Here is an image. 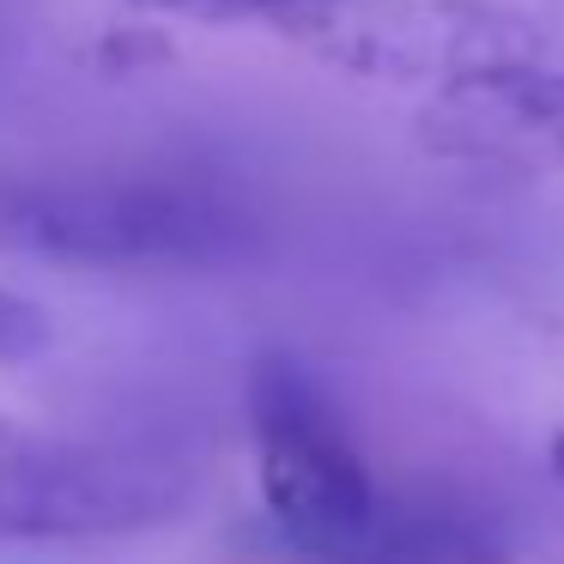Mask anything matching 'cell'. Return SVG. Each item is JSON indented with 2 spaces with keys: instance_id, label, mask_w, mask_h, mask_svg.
Here are the masks:
<instances>
[{
  "instance_id": "obj_5",
  "label": "cell",
  "mask_w": 564,
  "mask_h": 564,
  "mask_svg": "<svg viewBox=\"0 0 564 564\" xmlns=\"http://www.w3.org/2000/svg\"><path fill=\"white\" fill-rule=\"evenodd\" d=\"M443 147L486 159H564V74L540 62L486 74L437 98L431 116Z\"/></svg>"
},
{
  "instance_id": "obj_8",
  "label": "cell",
  "mask_w": 564,
  "mask_h": 564,
  "mask_svg": "<svg viewBox=\"0 0 564 564\" xmlns=\"http://www.w3.org/2000/svg\"><path fill=\"white\" fill-rule=\"evenodd\" d=\"M37 352H50V316H43V304H31V297L0 285V365H25Z\"/></svg>"
},
{
  "instance_id": "obj_4",
  "label": "cell",
  "mask_w": 564,
  "mask_h": 564,
  "mask_svg": "<svg viewBox=\"0 0 564 564\" xmlns=\"http://www.w3.org/2000/svg\"><path fill=\"white\" fill-rule=\"evenodd\" d=\"M280 37L365 79H437L443 91L546 55L540 25L491 0H316Z\"/></svg>"
},
{
  "instance_id": "obj_3",
  "label": "cell",
  "mask_w": 564,
  "mask_h": 564,
  "mask_svg": "<svg viewBox=\"0 0 564 564\" xmlns=\"http://www.w3.org/2000/svg\"><path fill=\"white\" fill-rule=\"evenodd\" d=\"M195 479L152 449L0 419V540H110L171 522Z\"/></svg>"
},
{
  "instance_id": "obj_1",
  "label": "cell",
  "mask_w": 564,
  "mask_h": 564,
  "mask_svg": "<svg viewBox=\"0 0 564 564\" xmlns=\"http://www.w3.org/2000/svg\"><path fill=\"white\" fill-rule=\"evenodd\" d=\"M256 249L243 195L176 171H0V256L98 273H207Z\"/></svg>"
},
{
  "instance_id": "obj_6",
  "label": "cell",
  "mask_w": 564,
  "mask_h": 564,
  "mask_svg": "<svg viewBox=\"0 0 564 564\" xmlns=\"http://www.w3.org/2000/svg\"><path fill=\"white\" fill-rule=\"evenodd\" d=\"M322 564H510V552L467 516H413V522H382L346 558H322Z\"/></svg>"
},
{
  "instance_id": "obj_7",
  "label": "cell",
  "mask_w": 564,
  "mask_h": 564,
  "mask_svg": "<svg viewBox=\"0 0 564 564\" xmlns=\"http://www.w3.org/2000/svg\"><path fill=\"white\" fill-rule=\"evenodd\" d=\"M152 7H164V13H188V19H213V25H237V19H249V25L280 31L285 19H297L304 7H316V0H152Z\"/></svg>"
},
{
  "instance_id": "obj_2",
  "label": "cell",
  "mask_w": 564,
  "mask_h": 564,
  "mask_svg": "<svg viewBox=\"0 0 564 564\" xmlns=\"http://www.w3.org/2000/svg\"><path fill=\"white\" fill-rule=\"evenodd\" d=\"M243 419L268 522L310 564L346 558L382 528V491L340 394L310 358L261 352L243 377Z\"/></svg>"
}]
</instances>
